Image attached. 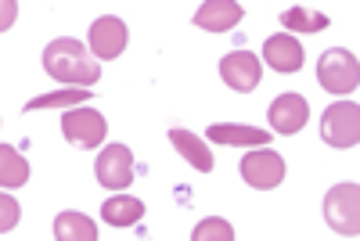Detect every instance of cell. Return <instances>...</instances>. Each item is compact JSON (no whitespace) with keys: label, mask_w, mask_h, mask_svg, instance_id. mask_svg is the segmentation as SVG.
<instances>
[{"label":"cell","mask_w":360,"mask_h":241,"mask_svg":"<svg viewBox=\"0 0 360 241\" xmlns=\"http://www.w3.org/2000/svg\"><path fill=\"white\" fill-rule=\"evenodd\" d=\"M44 69H47V76H54L65 86H94L101 79V65L94 62V54H90L79 40H69V37L47 44Z\"/></svg>","instance_id":"6da1fadb"},{"label":"cell","mask_w":360,"mask_h":241,"mask_svg":"<svg viewBox=\"0 0 360 241\" xmlns=\"http://www.w3.org/2000/svg\"><path fill=\"white\" fill-rule=\"evenodd\" d=\"M317 83L328 94H353L360 86V62L346 47H328L317 58Z\"/></svg>","instance_id":"7a4b0ae2"},{"label":"cell","mask_w":360,"mask_h":241,"mask_svg":"<svg viewBox=\"0 0 360 241\" xmlns=\"http://www.w3.org/2000/svg\"><path fill=\"white\" fill-rule=\"evenodd\" d=\"M321 209H324V220L332 230H339L346 237L360 234V188H356V180L353 184H335L324 195Z\"/></svg>","instance_id":"3957f363"},{"label":"cell","mask_w":360,"mask_h":241,"mask_svg":"<svg viewBox=\"0 0 360 241\" xmlns=\"http://www.w3.org/2000/svg\"><path fill=\"white\" fill-rule=\"evenodd\" d=\"M321 141L332 148H356L360 144V108L356 101H335L321 115Z\"/></svg>","instance_id":"277c9868"},{"label":"cell","mask_w":360,"mask_h":241,"mask_svg":"<svg viewBox=\"0 0 360 241\" xmlns=\"http://www.w3.org/2000/svg\"><path fill=\"white\" fill-rule=\"evenodd\" d=\"M105 133H108V123H105V115L98 108L79 105V108L62 112V137L69 144H76V148H98L105 141Z\"/></svg>","instance_id":"5b68a950"},{"label":"cell","mask_w":360,"mask_h":241,"mask_svg":"<svg viewBox=\"0 0 360 241\" xmlns=\"http://www.w3.org/2000/svg\"><path fill=\"white\" fill-rule=\"evenodd\" d=\"M242 176H245V184L256 188V191H274L285 180V159L278 152H270V144L252 148V152L242 159Z\"/></svg>","instance_id":"8992f818"},{"label":"cell","mask_w":360,"mask_h":241,"mask_svg":"<svg viewBox=\"0 0 360 241\" xmlns=\"http://www.w3.org/2000/svg\"><path fill=\"white\" fill-rule=\"evenodd\" d=\"M86 40H90V51H94V58H101V62H115V58L127 51V44H130V29H127L123 18L101 15V18L90 22Z\"/></svg>","instance_id":"52a82bcc"},{"label":"cell","mask_w":360,"mask_h":241,"mask_svg":"<svg viewBox=\"0 0 360 241\" xmlns=\"http://www.w3.org/2000/svg\"><path fill=\"white\" fill-rule=\"evenodd\" d=\"M134 173H137V162H134V152L127 144L101 148V155H98V184H105L112 191H123V188L134 184Z\"/></svg>","instance_id":"ba28073f"},{"label":"cell","mask_w":360,"mask_h":241,"mask_svg":"<svg viewBox=\"0 0 360 241\" xmlns=\"http://www.w3.org/2000/svg\"><path fill=\"white\" fill-rule=\"evenodd\" d=\"M220 76L231 90L238 94H249V90L259 86V76H263V65L252 51H231L220 58Z\"/></svg>","instance_id":"9c48e42d"},{"label":"cell","mask_w":360,"mask_h":241,"mask_svg":"<svg viewBox=\"0 0 360 241\" xmlns=\"http://www.w3.org/2000/svg\"><path fill=\"white\" fill-rule=\"evenodd\" d=\"M307 119H310V105H307L303 94H295V90H288V94H281L270 105V126L281 137H295L307 126Z\"/></svg>","instance_id":"30bf717a"},{"label":"cell","mask_w":360,"mask_h":241,"mask_svg":"<svg viewBox=\"0 0 360 241\" xmlns=\"http://www.w3.org/2000/svg\"><path fill=\"white\" fill-rule=\"evenodd\" d=\"M263 58H266V65L274 72H299V69H303L307 51H303V44H299L292 33H278V37H266Z\"/></svg>","instance_id":"8fae6325"},{"label":"cell","mask_w":360,"mask_h":241,"mask_svg":"<svg viewBox=\"0 0 360 241\" xmlns=\"http://www.w3.org/2000/svg\"><path fill=\"white\" fill-rule=\"evenodd\" d=\"M245 8L238 0H205L195 11V25L198 29H209V33H231V29L242 22Z\"/></svg>","instance_id":"7c38bea8"},{"label":"cell","mask_w":360,"mask_h":241,"mask_svg":"<svg viewBox=\"0 0 360 241\" xmlns=\"http://www.w3.org/2000/svg\"><path fill=\"white\" fill-rule=\"evenodd\" d=\"M209 141L224 148H263L270 144V133L259 126H242V123H217L209 126Z\"/></svg>","instance_id":"4fadbf2b"},{"label":"cell","mask_w":360,"mask_h":241,"mask_svg":"<svg viewBox=\"0 0 360 241\" xmlns=\"http://www.w3.org/2000/svg\"><path fill=\"white\" fill-rule=\"evenodd\" d=\"M169 144L180 152V159H184L188 166H195L198 173L213 169V152H209V144L198 133H191V130H169Z\"/></svg>","instance_id":"5bb4252c"},{"label":"cell","mask_w":360,"mask_h":241,"mask_svg":"<svg viewBox=\"0 0 360 241\" xmlns=\"http://www.w3.org/2000/svg\"><path fill=\"white\" fill-rule=\"evenodd\" d=\"M101 220L112 223V227H134V223L144 220V202L130 198V195H112L101 205Z\"/></svg>","instance_id":"9a60e30c"},{"label":"cell","mask_w":360,"mask_h":241,"mask_svg":"<svg viewBox=\"0 0 360 241\" xmlns=\"http://www.w3.org/2000/svg\"><path fill=\"white\" fill-rule=\"evenodd\" d=\"M54 237L58 241H94L98 227L83 213H58L54 216Z\"/></svg>","instance_id":"2e32d148"},{"label":"cell","mask_w":360,"mask_h":241,"mask_svg":"<svg viewBox=\"0 0 360 241\" xmlns=\"http://www.w3.org/2000/svg\"><path fill=\"white\" fill-rule=\"evenodd\" d=\"M281 25L288 29V33L310 37V33H321V29L332 25V18L321 15V11H314V8H285V11H281Z\"/></svg>","instance_id":"e0dca14e"},{"label":"cell","mask_w":360,"mask_h":241,"mask_svg":"<svg viewBox=\"0 0 360 241\" xmlns=\"http://www.w3.org/2000/svg\"><path fill=\"white\" fill-rule=\"evenodd\" d=\"M0 184L4 188L29 184V162L18 155V148H11V144H0Z\"/></svg>","instance_id":"ac0fdd59"},{"label":"cell","mask_w":360,"mask_h":241,"mask_svg":"<svg viewBox=\"0 0 360 241\" xmlns=\"http://www.w3.org/2000/svg\"><path fill=\"white\" fill-rule=\"evenodd\" d=\"M90 98L86 86H72V90H54V94H44V98H33L25 101V112H44V108H79L83 101Z\"/></svg>","instance_id":"d6986e66"},{"label":"cell","mask_w":360,"mask_h":241,"mask_svg":"<svg viewBox=\"0 0 360 241\" xmlns=\"http://www.w3.org/2000/svg\"><path fill=\"white\" fill-rule=\"evenodd\" d=\"M191 237H195V241H234V227H231L227 220L209 216V220H202V223L195 227Z\"/></svg>","instance_id":"ffe728a7"},{"label":"cell","mask_w":360,"mask_h":241,"mask_svg":"<svg viewBox=\"0 0 360 241\" xmlns=\"http://www.w3.org/2000/svg\"><path fill=\"white\" fill-rule=\"evenodd\" d=\"M15 223H18V202L8 198V188H4V195H0V234H8Z\"/></svg>","instance_id":"44dd1931"},{"label":"cell","mask_w":360,"mask_h":241,"mask_svg":"<svg viewBox=\"0 0 360 241\" xmlns=\"http://www.w3.org/2000/svg\"><path fill=\"white\" fill-rule=\"evenodd\" d=\"M0 8H4V25L15 18V4H11V0H4V4H0Z\"/></svg>","instance_id":"7402d4cb"}]
</instances>
